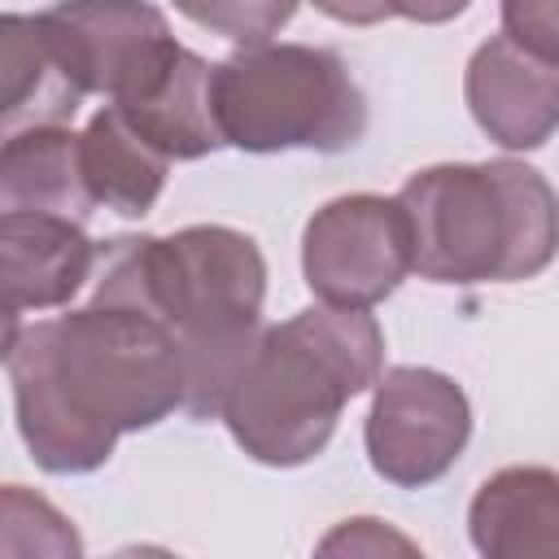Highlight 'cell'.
<instances>
[{"label":"cell","instance_id":"cell-1","mask_svg":"<svg viewBox=\"0 0 559 559\" xmlns=\"http://www.w3.org/2000/svg\"><path fill=\"white\" fill-rule=\"evenodd\" d=\"M17 432L52 476L109 463L122 432L183 411V354L175 332L127 301H100L39 319L4 336Z\"/></svg>","mask_w":559,"mask_h":559},{"label":"cell","instance_id":"cell-2","mask_svg":"<svg viewBox=\"0 0 559 559\" xmlns=\"http://www.w3.org/2000/svg\"><path fill=\"white\" fill-rule=\"evenodd\" d=\"M92 297L157 314L183 354V411L214 419L266 328V262L253 236L223 223L118 236L100 245Z\"/></svg>","mask_w":559,"mask_h":559},{"label":"cell","instance_id":"cell-3","mask_svg":"<svg viewBox=\"0 0 559 559\" xmlns=\"http://www.w3.org/2000/svg\"><path fill=\"white\" fill-rule=\"evenodd\" d=\"M384 332L362 306H310L262 328L218 419L266 467H301L336 432L341 411L380 380Z\"/></svg>","mask_w":559,"mask_h":559},{"label":"cell","instance_id":"cell-4","mask_svg":"<svg viewBox=\"0 0 559 559\" xmlns=\"http://www.w3.org/2000/svg\"><path fill=\"white\" fill-rule=\"evenodd\" d=\"M411 218V262L428 284H515L559 253V197L542 170L498 162H441L397 192Z\"/></svg>","mask_w":559,"mask_h":559},{"label":"cell","instance_id":"cell-5","mask_svg":"<svg viewBox=\"0 0 559 559\" xmlns=\"http://www.w3.org/2000/svg\"><path fill=\"white\" fill-rule=\"evenodd\" d=\"M210 92L223 140L245 153H341L354 148L367 131V96L332 48H240L214 66Z\"/></svg>","mask_w":559,"mask_h":559},{"label":"cell","instance_id":"cell-6","mask_svg":"<svg viewBox=\"0 0 559 559\" xmlns=\"http://www.w3.org/2000/svg\"><path fill=\"white\" fill-rule=\"evenodd\" d=\"M411 271V218L397 197H336L301 231V275L328 306L371 310Z\"/></svg>","mask_w":559,"mask_h":559},{"label":"cell","instance_id":"cell-7","mask_svg":"<svg viewBox=\"0 0 559 559\" xmlns=\"http://www.w3.org/2000/svg\"><path fill=\"white\" fill-rule=\"evenodd\" d=\"M472 437L467 393L432 367H389L367 411V459L397 489L441 480Z\"/></svg>","mask_w":559,"mask_h":559},{"label":"cell","instance_id":"cell-8","mask_svg":"<svg viewBox=\"0 0 559 559\" xmlns=\"http://www.w3.org/2000/svg\"><path fill=\"white\" fill-rule=\"evenodd\" d=\"M44 22L74 79L109 100L140 92L179 52L162 9L148 0H57Z\"/></svg>","mask_w":559,"mask_h":559},{"label":"cell","instance_id":"cell-9","mask_svg":"<svg viewBox=\"0 0 559 559\" xmlns=\"http://www.w3.org/2000/svg\"><path fill=\"white\" fill-rule=\"evenodd\" d=\"M100 245L87 240L79 218L4 210L0 214V288L4 336L17 332L26 310H57L96 275Z\"/></svg>","mask_w":559,"mask_h":559},{"label":"cell","instance_id":"cell-10","mask_svg":"<svg viewBox=\"0 0 559 559\" xmlns=\"http://www.w3.org/2000/svg\"><path fill=\"white\" fill-rule=\"evenodd\" d=\"M463 96L476 127L511 153L542 148L559 131V66L507 35H493L472 52Z\"/></svg>","mask_w":559,"mask_h":559},{"label":"cell","instance_id":"cell-11","mask_svg":"<svg viewBox=\"0 0 559 559\" xmlns=\"http://www.w3.org/2000/svg\"><path fill=\"white\" fill-rule=\"evenodd\" d=\"M210 79H214V66L179 44V52L140 92L109 105L170 162H197L227 144L214 118Z\"/></svg>","mask_w":559,"mask_h":559},{"label":"cell","instance_id":"cell-12","mask_svg":"<svg viewBox=\"0 0 559 559\" xmlns=\"http://www.w3.org/2000/svg\"><path fill=\"white\" fill-rule=\"evenodd\" d=\"M0 70H4V100H0L4 135L26 127L70 122L87 96V87L74 79L70 61L61 57L44 13L0 17Z\"/></svg>","mask_w":559,"mask_h":559},{"label":"cell","instance_id":"cell-13","mask_svg":"<svg viewBox=\"0 0 559 559\" xmlns=\"http://www.w3.org/2000/svg\"><path fill=\"white\" fill-rule=\"evenodd\" d=\"M472 546L489 559L559 555V472L502 467L467 507Z\"/></svg>","mask_w":559,"mask_h":559},{"label":"cell","instance_id":"cell-14","mask_svg":"<svg viewBox=\"0 0 559 559\" xmlns=\"http://www.w3.org/2000/svg\"><path fill=\"white\" fill-rule=\"evenodd\" d=\"M4 210H31V214H61V218H87L96 210L83 157H79V131L66 122L57 127H26L4 135L0 148V214Z\"/></svg>","mask_w":559,"mask_h":559},{"label":"cell","instance_id":"cell-15","mask_svg":"<svg viewBox=\"0 0 559 559\" xmlns=\"http://www.w3.org/2000/svg\"><path fill=\"white\" fill-rule=\"evenodd\" d=\"M79 157L92 201L122 218H144L157 205L170 170V157L157 153L114 105L87 118L79 131Z\"/></svg>","mask_w":559,"mask_h":559},{"label":"cell","instance_id":"cell-16","mask_svg":"<svg viewBox=\"0 0 559 559\" xmlns=\"http://www.w3.org/2000/svg\"><path fill=\"white\" fill-rule=\"evenodd\" d=\"M175 9L210 35L253 48L271 44V35H280L293 22L297 0H175Z\"/></svg>","mask_w":559,"mask_h":559},{"label":"cell","instance_id":"cell-17","mask_svg":"<svg viewBox=\"0 0 559 559\" xmlns=\"http://www.w3.org/2000/svg\"><path fill=\"white\" fill-rule=\"evenodd\" d=\"M22 524H35V555H83V542L61 511H52L39 493H26L22 485H4V555H31V542L17 537Z\"/></svg>","mask_w":559,"mask_h":559},{"label":"cell","instance_id":"cell-18","mask_svg":"<svg viewBox=\"0 0 559 559\" xmlns=\"http://www.w3.org/2000/svg\"><path fill=\"white\" fill-rule=\"evenodd\" d=\"M502 35L559 66V0H502Z\"/></svg>","mask_w":559,"mask_h":559},{"label":"cell","instance_id":"cell-19","mask_svg":"<svg viewBox=\"0 0 559 559\" xmlns=\"http://www.w3.org/2000/svg\"><path fill=\"white\" fill-rule=\"evenodd\" d=\"M323 555L332 550H349V555H380V550H415V542L397 537L393 528H384L380 520H345L336 533H328L319 542Z\"/></svg>","mask_w":559,"mask_h":559},{"label":"cell","instance_id":"cell-20","mask_svg":"<svg viewBox=\"0 0 559 559\" xmlns=\"http://www.w3.org/2000/svg\"><path fill=\"white\" fill-rule=\"evenodd\" d=\"M314 9L328 13L332 22H345V26H376V22L393 17L389 0H314Z\"/></svg>","mask_w":559,"mask_h":559},{"label":"cell","instance_id":"cell-21","mask_svg":"<svg viewBox=\"0 0 559 559\" xmlns=\"http://www.w3.org/2000/svg\"><path fill=\"white\" fill-rule=\"evenodd\" d=\"M397 17H411V22H424V26H437V22H450L459 17L472 0H389Z\"/></svg>","mask_w":559,"mask_h":559}]
</instances>
